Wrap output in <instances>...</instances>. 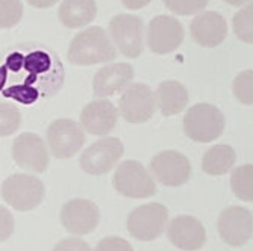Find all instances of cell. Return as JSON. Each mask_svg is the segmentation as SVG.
<instances>
[{
    "mask_svg": "<svg viewBox=\"0 0 253 251\" xmlns=\"http://www.w3.org/2000/svg\"><path fill=\"white\" fill-rule=\"evenodd\" d=\"M117 58V49L108 32L100 26H89L78 32L68 45V61L73 65L89 67L108 64Z\"/></svg>",
    "mask_w": 253,
    "mask_h": 251,
    "instance_id": "6da1fadb",
    "label": "cell"
},
{
    "mask_svg": "<svg viewBox=\"0 0 253 251\" xmlns=\"http://www.w3.org/2000/svg\"><path fill=\"white\" fill-rule=\"evenodd\" d=\"M108 35L125 58L136 59L144 53L146 25L141 17L133 14L114 15L108 23Z\"/></svg>",
    "mask_w": 253,
    "mask_h": 251,
    "instance_id": "7a4b0ae2",
    "label": "cell"
},
{
    "mask_svg": "<svg viewBox=\"0 0 253 251\" xmlns=\"http://www.w3.org/2000/svg\"><path fill=\"white\" fill-rule=\"evenodd\" d=\"M223 112L211 103L193 105L183 117V132L194 143L208 144L218 140L224 132Z\"/></svg>",
    "mask_w": 253,
    "mask_h": 251,
    "instance_id": "3957f363",
    "label": "cell"
},
{
    "mask_svg": "<svg viewBox=\"0 0 253 251\" xmlns=\"http://www.w3.org/2000/svg\"><path fill=\"white\" fill-rule=\"evenodd\" d=\"M0 194L14 211L31 212L42 203L45 186L42 180L34 174H12L3 180Z\"/></svg>",
    "mask_w": 253,
    "mask_h": 251,
    "instance_id": "277c9868",
    "label": "cell"
},
{
    "mask_svg": "<svg viewBox=\"0 0 253 251\" xmlns=\"http://www.w3.org/2000/svg\"><path fill=\"white\" fill-rule=\"evenodd\" d=\"M169 222V211L161 203H147L135 208L126 221L127 232L132 238L150 242L166 232Z\"/></svg>",
    "mask_w": 253,
    "mask_h": 251,
    "instance_id": "5b68a950",
    "label": "cell"
},
{
    "mask_svg": "<svg viewBox=\"0 0 253 251\" xmlns=\"http://www.w3.org/2000/svg\"><path fill=\"white\" fill-rule=\"evenodd\" d=\"M112 185L120 195L133 200L150 198L158 192L152 174L138 161L122 162L112 177Z\"/></svg>",
    "mask_w": 253,
    "mask_h": 251,
    "instance_id": "8992f818",
    "label": "cell"
},
{
    "mask_svg": "<svg viewBox=\"0 0 253 251\" xmlns=\"http://www.w3.org/2000/svg\"><path fill=\"white\" fill-rule=\"evenodd\" d=\"M85 140V130L72 118L53 120L45 133L49 153L56 159H68L78 154L84 147Z\"/></svg>",
    "mask_w": 253,
    "mask_h": 251,
    "instance_id": "52a82bcc",
    "label": "cell"
},
{
    "mask_svg": "<svg viewBox=\"0 0 253 251\" xmlns=\"http://www.w3.org/2000/svg\"><path fill=\"white\" fill-rule=\"evenodd\" d=\"M183 39H185L183 25L171 15H156L146 28V44L156 55L173 53L180 47Z\"/></svg>",
    "mask_w": 253,
    "mask_h": 251,
    "instance_id": "ba28073f",
    "label": "cell"
},
{
    "mask_svg": "<svg viewBox=\"0 0 253 251\" xmlns=\"http://www.w3.org/2000/svg\"><path fill=\"white\" fill-rule=\"evenodd\" d=\"M156 110V97L153 89L143 82L130 83L120 97L119 115L126 123L141 124L149 121Z\"/></svg>",
    "mask_w": 253,
    "mask_h": 251,
    "instance_id": "9c48e42d",
    "label": "cell"
},
{
    "mask_svg": "<svg viewBox=\"0 0 253 251\" xmlns=\"http://www.w3.org/2000/svg\"><path fill=\"white\" fill-rule=\"evenodd\" d=\"M125 153V145L119 138H102L86 147L81 157L79 167L89 176H102L109 173Z\"/></svg>",
    "mask_w": 253,
    "mask_h": 251,
    "instance_id": "30bf717a",
    "label": "cell"
},
{
    "mask_svg": "<svg viewBox=\"0 0 253 251\" xmlns=\"http://www.w3.org/2000/svg\"><path fill=\"white\" fill-rule=\"evenodd\" d=\"M12 159L17 167L32 174H41L50 164L47 144L32 132L20 133L12 143Z\"/></svg>",
    "mask_w": 253,
    "mask_h": 251,
    "instance_id": "8fae6325",
    "label": "cell"
},
{
    "mask_svg": "<svg viewBox=\"0 0 253 251\" xmlns=\"http://www.w3.org/2000/svg\"><path fill=\"white\" fill-rule=\"evenodd\" d=\"M64 229L70 235H88L97 229L100 222V209L96 203L86 198H73L64 203L59 212Z\"/></svg>",
    "mask_w": 253,
    "mask_h": 251,
    "instance_id": "7c38bea8",
    "label": "cell"
},
{
    "mask_svg": "<svg viewBox=\"0 0 253 251\" xmlns=\"http://www.w3.org/2000/svg\"><path fill=\"white\" fill-rule=\"evenodd\" d=\"M152 177L161 185L177 188L188 183L191 177V164L185 154L176 150H164L155 154L150 161Z\"/></svg>",
    "mask_w": 253,
    "mask_h": 251,
    "instance_id": "4fadbf2b",
    "label": "cell"
},
{
    "mask_svg": "<svg viewBox=\"0 0 253 251\" xmlns=\"http://www.w3.org/2000/svg\"><path fill=\"white\" fill-rule=\"evenodd\" d=\"M217 229L221 241L231 247H244L253 235L252 211L241 206H229L221 211Z\"/></svg>",
    "mask_w": 253,
    "mask_h": 251,
    "instance_id": "5bb4252c",
    "label": "cell"
},
{
    "mask_svg": "<svg viewBox=\"0 0 253 251\" xmlns=\"http://www.w3.org/2000/svg\"><path fill=\"white\" fill-rule=\"evenodd\" d=\"M167 238L179 250L197 251L206 242V230L196 216L177 215L167 222Z\"/></svg>",
    "mask_w": 253,
    "mask_h": 251,
    "instance_id": "9a60e30c",
    "label": "cell"
},
{
    "mask_svg": "<svg viewBox=\"0 0 253 251\" xmlns=\"http://www.w3.org/2000/svg\"><path fill=\"white\" fill-rule=\"evenodd\" d=\"M135 77L133 67L126 62L103 65L94 74L93 79V94L97 99H106L116 96L132 83Z\"/></svg>",
    "mask_w": 253,
    "mask_h": 251,
    "instance_id": "2e32d148",
    "label": "cell"
},
{
    "mask_svg": "<svg viewBox=\"0 0 253 251\" xmlns=\"http://www.w3.org/2000/svg\"><path fill=\"white\" fill-rule=\"evenodd\" d=\"M190 32L193 39L205 49H215L227 36L226 18L215 11H202L191 21Z\"/></svg>",
    "mask_w": 253,
    "mask_h": 251,
    "instance_id": "e0dca14e",
    "label": "cell"
},
{
    "mask_svg": "<svg viewBox=\"0 0 253 251\" xmlns=\"http://www.w3.org/2000/svg\"><path fill=\"white\" fill-rule=\"evenodd\" d=\"M119 109L106 99H97L84 106L81 112V126L85 132L106 136L117 126Z\"/></svg>",
    "mask_w": 253,
    "mask_h": 251,
    "instance_id": "ac0fdd59",
    "label": "cell"
},
{
    "mask_svg": "<svg viewBox=\"0 0 253 251\" xmlns=\"http://www.w3.org/2000/svg\"><path fill=\"white\" fill-rule=\"evenodd\" d=\"M156 109L164 117H174L185 110L190 102V94L187 86L177 80H164L161 82L156 93Z\"/></svg>",
    "mask_w": 253,
    "mask_h": 251,
    "instance_id": "d6986e66",
    "label": "cell"
},
{
    "mask_svg": "<svg viewBox=\"0 0 253 251\" xmlns=\"http://www.w3.org/2000/svg\"><path fill=\"white\" fill-rule=\"evenodd\" d=\"M97 15L96 0H62L58 18L67 29L88 28Z\"/></svg>",
    "mask_w": 253,
    "mask_h": 251,
    "instance_id": "ffe728a7",
    "label": "cell"
},
{
    "mask_svg": "<svg viewBox=\"0 0 253 251\" xmlns=\"http://www.w3.org/2000/svg\"><path fill=\"white\" fill-rule=\"evenodd\" d=\"M237 162V151L232 145L217 144L208 148L202 159V170L208 176H223Z\"/></svg>",
    "mask_w": 253,
    "mask_h": 251,
    "instance_id": "44dd1931",
    "label": "cell"
},
{
    "mask_svg": "<svg viewBox=\"0 0 253 251\" xmlns=\"http://www.w3.org/2000/svg\"><path fill=\"white\" fill-rule=\"evenodd\" d=\"M231 188L237 198L250 203L253 200V165L244 164L231 174Z\"/></svg>",
    "mask_w": 253,
    "mask_h": 251,
    "instance_id": "7402d4cb",
    "label": "cell"
},
{
    "mask_svg": "<svg viewBox=\"0 0 253 251\" xmlns=\"http://www.w3.org/2000/svg\"><path fill=\"white\" fill-rule=\"evenodd\" d=\"M253 5L246 3L235 15L232 20L234 25V34L237 35V38L246 44H252L253 42Z\"/></svg>",
    "mask_w": 253,
    "mask_h": 251,
    "instance_id": "603a6c76",
    "label": "cell"
},
{
    "mask_svg": "<svg viewBox=\"0 0 253 251\" xmlns=\"http://www.w3.org/2000/svg\"><path fill=\"white\" fill-rule=\"evenodd\" d=\"M21 113L14 103L0 102V138H5L18 130Z\"/></svg>",
    "mask_w": 253,
    "mask_h": 251,
    "instance_id": "cb8c5ba5",
    "label": "cell"
},
{
    "mask_svg": "<svg viewBox=\"0 0 253 251\" xmlns=\"http://www.w3.org/2000/svg\"><path fill=\"white\" fill-rule=\"evenodd\" d=\"M25 14L21 0H0V29L17 26Z\"/></svg>",
    "mask_w": 253,
    "mask_h": 251,
    "instance_id": "d4e9b609",
    "label": "cell"
},
{
    "mask_svg": "<svg viewBox=\"0 0 253 251\" xmlns=\"http://www.w3.org/2000/svg\"><path fill=\"white\" fill-rule=\"evenodd\" d=\"M232 91L235 99L246 105V106H252L253 105V72L250 70H244L241 73H238L234 79L232 83Z\"/></svg>",
    "mask_w": 253,
    "mask_h": 251,
    "instance_id": "484cf974",
    "label": "cell"
},
{
    "mask_svg": "<svg viewBox=\"0 0 253 251\" xmlns=\"http://www.w3.org/2000/svg\"><path fill=\"white\" fill-rule=\"evenodd\" d=\"M163 3L173 14L187 17V15H196L202 12L208 6L210 0H163Z\"/></svg>",
    "mask_w": 253,
    "mask_h": 251,
    "instance_id": "4316f807",
    "label": "cell"
},
{
    "mask_svg": "<svg viewBox=\"0 0 253 251\" xmlns=\"http://www.w3.org/2000/svg\"><path fill=\"white\" fill-rule=\"evenodd\" d=\"M94 251H133V248L120 236H106L97 242Z\"/></svg>",
    "mask_w": 253,
    "mask_h": 251,
    "instance_id": "83f0119b",
    "label": "cell"
},
{
    "mask_svg": "<svg viewBox=\"0 0 253 251\" xmlns=\"http://www.w3.org/2000/svg\"><path fill=\"white\" fill-rule=\"evenodd\" d=\"M15 230V219L12 214L0 204V244L8 241Z\"/></svg>",
    "mask_w": 253,
    "mask_h": 251,
    "instance_id": "f1b7e54d",
    "label": "cell"
},
{
    "mask_svg": "<svg viewBox=\"0 0 253 251\" xmlns=\"http://www.w3.org/2000/svg\"><path fill=\"white\" fill-rule=\"evenodd\" d=\"M52 251H93V250H91L89 244L85 242L84 239H81L78 236H72V238L61 239L52 248Z\"/></svg>",
    "mask_w": 253,
    "mask_h": 251,
    "instance_id": "f546056e",
    "label": "cell"
},
{
    "mask_svg": "<svg viewBox=\"0 0 253 251\" xmlns=\"http://www.w3.org/2000/svg\"><path fill=\"white\" fill-rule=\"evenodd\" d=\"M152 0H122V3L125 8L132 9V11H138L141 8H146Z\"/></svg>",
    "mask_w": 253,
    "mask_h": 251,
    "instance_id": "4dcf8cb0",
    "label": "cell"
},
{
    "mask_svg": "<svg viewBox=\"0 0 253 251\" xmlns=\"http://www.w3.org/2000/svg\"><path fill=\"white\" fill-rule=\"evenodd\" d=\"M28 5H31L32 8L37 9H49L52 6H55L59 0H26Z\"/></svg>",
    "mask_w": 253,
    "mask_h": 251,
    "instance_id": "1f68e13d",
    "label": "cell"
},
{
    "mask_svg": "<svg viewBox=\"0 0 253 251\" xmlns=\"http://www.w3.org/2000/svg\"><path fill=\"white\" fill-rule=\"evenodd\" d=\"M224 3H227L229 6H235V8H240V6H244L246 3L252 2V0H223Z\"/></svg>",
    "mask_w": 253,
    "mask_h": 251,
    "instance_id": "d6a6232c",
    "label": "cell"
},
{
    "mask_svg": "<svg viewBox=\"0 0 253 251\" xmlns=\"http://www.w3.org/2000/svg\"><path fill=\"white\" fill-rule=\"evenodd\" d=\"M5 83H6V68L0 67V89L3 88Z\"/></svg>",
    "mask_w": 253,
    "mask_h": 251,
    "instance_id": "836d02e7",
    "label": "cell"
}]
</instances>
